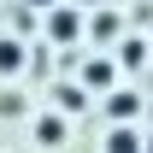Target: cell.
Segmentation results:
<instances>
[{
	"instance_id": "5b68a950",
	"label": "cell",
	"mask_w": 153,
	"mask_h": 153,
	"mask_svg": "<svg viewBox=\"0 0 153 153\" xmlns=\"http://www.w3.org/2000/svg\"><path fill=\"white\" fill-rule=\"evenodd\" d=\"M112 153H141V135H135V130H118L112 135Z\"/></svg>"
},
{
	"instance_id": "8992f818",
	"label": "cell",
	"mask_w": 153,
	"mask_h": 153,
	"mask_svg": "<svg viewBox=\"0 0 153 153\" xmlns=\"http://www.w3.org/2000/svg\"><path fill=\"white\" fill-rule=\"evenodd\" d=\"M135 112V94H112V118H130Z\"/></svg>"
},
{
	"instance_id": "3957f363",
	"label": "cell",
	"mask_w": 153,
	"mask_h": 153,
	"mask_svg": "<svg viewBox=\"0 0 153 153\" xmlns=\"http://www.w3.org/2000/svg\"><path fill=\"white\" fill-rule=\"evenodd\" d=\"M47 36H53V41H71V36H76V12H53Z\"/></svg>"
},
{
	"instance_id": "52a82bcc",
	"label": "cell",
	"mask_w": 153,
	"mask_h": 153,
	"mask_svg": "<svg viewBox=\"0 0 153 153\" xmlns=\"http://www.w3.org/2000/svg\"><path fill=\"white\" fill-rule=\"evenodd\" d=\"M147 153H153V141H147Z\"/></svg>"
},
{
	"instance_id": "7a4b0ae2",
	"label": "cell",
	"mask_w": 153,
	"mask_h": 153,
	"mask_svg": "<svg viewBox=\"0 0 153 153\" xmlns=\"http://www.w3.org/2000/svg\"><path fill=\"white\" fill-rule=\"evenodd\" d=\"M36 141H41V147H59V141H65V124H59V118H41V124H36Z\"/></svg>"
},
{
	"instance_id": "6da1fadb",
	"label": "cell",
	"mask_w": 153,
	"mask_h": 153,
	"mask_svg": "<svg viewBox=\"0 0 153 153\" xmlns=\"http://www.w3.org/2000/svg\"><path fill=\"white\" fill-rule=\"evenodd\" d=\"M112 76H118V65H112V59H94V65L82 71V82H88V88H112Z\"/></svg>"
},
{
	"instance_id": "277c9868",
	"label": "cell",
	"mask_w": 153,
	"mask_h": 153,
	"mask_svg": "<svg viewBox=\"0 0 153 153\" xmlns=\"http://www.w3.org/2000/svg\"><path fill=\"white\" fill-rule=\"evenodd\" d=\"M18 65H24V47H18V41H0V71L12 76Z\"/></svg>"
}]
</instances>
